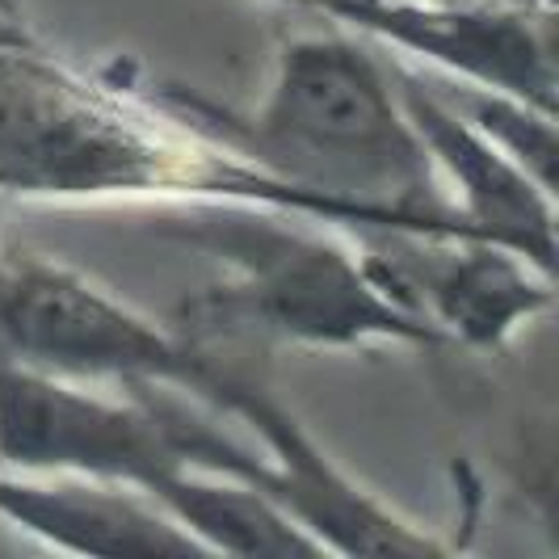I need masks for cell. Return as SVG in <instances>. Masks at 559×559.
Returning <instances> with one entry per match:
<instances>
[{
    "label": "cell",
    "mask_w": 559,
    "mask_h": 559,
    "mask_svg": "<svg viewBox=\"0 0 559 559\" xmlns=\"http://www.w3.org/2000/svg\"><path fill=\"white\" fill-rule=\"evenodd\" d=\"M177 400L131 388L127 400L0 358V467L152 488L186 467Z\"/></svg>",
    "instance_id": "cell-5"
},
{
    "label": "cell",
    "mask_w": 559,
    "mask_h": 559,
    "mask_svg": "<svg viewBox=\"0 0 559 559\" xmlns=\"http://www.w3.org/2000/svg\"><path fill=\"white\" fill-rule=\"evenodd\" d=\"M147 497L194 534L206 556H324V547L274 497L236 476L181 467L156 479Z\"/></svg>",
    "instance_id": "cell-11"
},
{
    "label": "cell",
    "mask_w": 559,
    "mask_h": 559,
    "mask_svg": "<svg viewBox=\"0 0 559 559\" xmlns=\"http://www.w3.org/2000/svg\"><path fill=\"white\" fill-rule=\"evenodd\" d=\"M245 156L329 219L463 236L392 68L354 38L304 34L282 47Z\"/></svg>",
    "instance_id": "cell-1"
},
{
    "label": "cell",
    "mask_w": 559,
    "mask_h": 559,
    "mask_svg": "<svg viewBox=\"0 0 559 559\" xmlns=\"http://www.w3.org/2000/svg\"><path fill=\"white\" fill-rule=\"evenodd\" d=\"M0 518L72 556H206L143 488L110 479L0 472Z\"/></svg>",
    "instance_id": "cell-10"
},
{
    "label": "cell",
    "mask_w": 559,
    "mask_h": 559,
    "mask_svg": "<svg viewBox=\"0 0 559 559\" xmlns=\"http://www.w3.org/2000/svg\"><path fill=\"white\" fill-rule=\"evenodd\" d=\"M194 249L224 265V278L186 304L181 333L206 345L215 336H252L308 349H349L370 341L442 345L433 324L408 308L366 252L341 249L261 211H224L181 227Z\"/></svg>",
    "instance_id": "cell-2"
},
{
    "label": "cell",
    "mask_w": 559,
    "mask_h": 559,
    "mask_svg": "<svg viewBox=\"0 0 559 559\" xmlns=\"http://www.w3.org/2000/svg\"><path fill=\"white\" fill-rule=\"evenodd\" d=\"M366 257L442 341L497 349L526 320L551 308L556 274H543L534 261L492 240L395 231L388 249Z\"/></svg>",
    "instance_id": "cell-8"
},
{
    "label": "cell",
    "mask_w": 559,
    "mask_h": 559,
    "mask_svg": "<svg viewBox=\"0 0 559 559\" xmlns=\"http://www.w3.org/2000/svg\"><path fill=\"white\" fill-rule=\"evenodd\" d=\"M261 181V177H257ZM224 156L168 147L152 122L59 63L0 47V194H236L257 186Z\"/></svg>",
    "instance_id": "cell-3"
},
{
    "label": "cell",
    "mask_w": 559,
    "mask_h": 559,
    "mask_svg": "<svg viewBox=\"0 0 559 559\" xmlns=\"http://www.w3.org/2000/svg\"><path fill=\"white\" fill-rule=\"evenodd\" d=\"M336 22L362 29L392 51H413L476 88L531 102L556 114V43L551 13L518 9H442L408 0H308Z\"/></svg>",
    "instance_id": "cell-7"
},
{
    "label": "cell",
    "mask_w": 559,
    "mask_h": 559,
    "mask_svg": "<svg viewBox=\"0 0 559 559\" xmlns=\"http://www.w3.org/2000/svg\"><path fill=\"white\" fill-rule=\"evenodd\" d=\"M194 404L240 417L261 438V450H265L261 492L274 497L324 551H341V556H438L442 551L438 538L408 526L370 492H362L354 479H345V472L311 442L308 429L261 383H252L249 374H236L215 362Z\"/></svg>",
    "instance_id": "cell-6"
},
{
    "label": "cell",
    "mask_w": 559,
    "mask_h": 559,
    "mask_svg": "<svg viewBox=\"0 0 559 559\" xmlns=\"http://www.w3.org/2000/svg\"><path fill=\"white\" fill-rule=\"evenodd\" d=\"M0 358L81 383L173 388L198 400L215 358L106 286L47 257H0Z\"/></svg>",
    "instance_id": "cell-4"
},
{
    "label": "cell",
    "mask_w": 559,
    "mask_h": 559,
    "mask_svg": "<svg viewBox=\"0 0 559 559\" xmlns=\"http://www.w3.org/2000/svg\"><path fill=\"white\" fill-rule=\"evenodd\" d=\"M395 84L442 190H454L450 215L463 236L492 240L534 261L543 274H556V190L531 177L442 93L425 88L417 76H395Z\"/></svg>",
    "instance_id": "cell-9"
}]
</instances>
